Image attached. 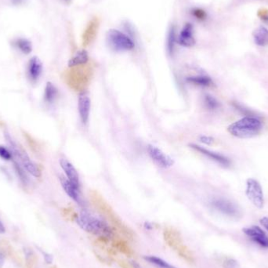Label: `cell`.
<instances>
[{
    "label": "cell",
    "instance_id": "1",
    "mask_svg": "<svg viewBox=\"0 0 268 268\" xmlns=\"http://www.w3.org/2000/svg\"><path fill=\"white\" fill-rule=\"evenodd\" d=\"M76 221L84 231L106 242H109L118 235L106 221L96 218L87 212H83L76 216Z\"/></svg>",
    "mask_w": 268,
    "mask_h": 268
},
{
    "label": "cell",
    "instance_id": "6",
    "mask_svg": "<svg viewBox=\"0 0 268 268\" xmlns=\"http://www.w3.org/2000/svg\"><path fill=\"white\" fill-rule=\"evenodd\" d=\"M92 74V68L89 64L73 67L69 77L71 87L84 92V89L89 84Z\"/></svg>",
    "mask_w": 268,
    "mask_h": 268
},
{
    "label": "cell",
    "instance_id": "22",
    "mask_svg": "<svg viewBox=\"0 0 268 268\" xmlns=\"http://www.w3.org/2000/svg\"><path fill=\"white\" fill-rule=\"evenodd\" d=\"M186 81L193 85L204 87H211L213 84V80L206 76H190L186 79Z\"/></svg>",
    "mask_w": 268,
    "mask_h": 268
},
{
    "label": "cell",
    "instance_id": "26",
    "mask_svg": "<svg viewBox=\"0 0 268 268\" xmlns=\"http://www.w3.org/2000/svg\"><path fill=\"white\" fill-rule=\"evenodd\" d=\"M176 43V30L174 25L170 26L167 36V50L169 54H172L174 52V46Z\"/></svg>",
    "mask_w": 268,
    "mask_h": 268
},
{
    "label": "cell",
    "instance_id": "35",
    "mask_svg": "<svg viewBox=\"0 0 268 268\" xmlns=\"http://www.w3.org/2000/svg\"><path fill=\"white\" fill-rule=\"evenodd\" d=\"M118 262L121 268H134L125 261H118Z\"/></svg>",
    "mask_w": 268,
    "mask_h": 268
},
{
    "label": "cell",
    "instance_id": "8",
    "mask_svg": "<svg viewBox=\"0 0 268 268\" xmlns=\"http://www.w3.org/2000/svg\"><path fill=\"white\" fill-rule=\"evenodd\" d=\"M246 196L252 203L258 209H262L265 205V195L261 183L254 178H250L246 181Z\"/></svg>",
    "mask_w": 268,
    "mask_h": 268
},
{
    "label": "cell",
    "instance_id": "23",
    "mask_svg": "<svg viewBox=\"0 0 268 268\" xmlns=\"http://www.w3.org/2000/svg\"><path fill=\"white\" fill-rule=\"evenodd\" d=\"M58 96V90L57 87L50 82L46 84L44 91V100L49 104H51L55 101Z\"/></svg>",
    "mask_w": 268,
    "mask_h": 268
},
{
    "label": "cell",
    "instance_id": "20",
    "mask_svg": "<svg viewBox=\"0 0 268 268\" xmlns=\"http://www.w3.org/2000/svg\"><path fill=\"white\" fill-rule=\"evenodd\" d=\"M254 39L256 44L260 46H266L268 45V29L265 27L261 26L254 31Z\"/></svg>",
    "mask_w": 268,
    "mask_h": 268
},
{
    "label": "cell",
    "instance_id": "19",
    "mask_svg": "<svg viewBox=\"0 0 268 268\" xmlns=\"http://www.w3.org/2000/svg\"><path fill=\"white\" fill-rule=\"evenodd\" d=\"M179 44L185 47H191L195 44V39L193 32V26L190 24H186L179 35Z\"/></svg>",
    "mask_w": 268,
    "mask_h": 268
},
{
    "label": "cell",
    "instance_id": "14",
    "mask_svg": "<svg viewBox=\"0 0 268 268\" xmlns=\"http://www.w3.org/2000/svg\"><path fill=\"white\" fill-rule=\"evenodd\" d=\"M126 240L127 239H125L124 237L117 235L112 240L110 241L109 245L115 252H119L126 257H132L134 255V253Z\"/></svg>",
    "mask_w": 268,
    "mask_h": 268
},
{
    "label": "cell",
    "instance_id": "38",
    "mask_svg": "<svg viewBox=\"0 0 268 268\" xmlns=\"http://www.w3.org/2000/svg\"><path fill=\"white\" fill-rule=\"evenodd\" d=\"M6 231V228L4 227L3 224H2V221L0 220V234H4Z\"/></svg>",
    "mask_w": 268,
    "mask_h": 268
},
{
    "label": "cell",
    "instance_id": "4",
    "mask_svg": "<svg viewBox=\"0 0 268 268\" xmlns=\"http://www.w3.org/2000/svg\"><path fill=\"white\" fill-rule=\"evenodd\" d=\"M163 239L167 246L174 250L181 259L188 264L194 262L192 252L185 245L179 231L174 228H166L163 231Z\"/></svg>",
    "mask_w": 268,
    "mask_h": 268
},
{
    "label": "cell",
    "instance_id": "2",
    "mask_svg": "<svg viewBox=\"0 0 268 268\" xmlns=\"http://www.w3.org/2000/svg\"><path fill=\"white\" fill-rule=\"evenodd\" d=\"M93 202L100 214L104 216L107 222L109 223L111 228L115 230L118 235L124 237L127 240L132 241L134 239L135 234L133 233V231L126 224L122 222V220L117 216L116 213L104 200L95 196L93 198Z\"/></svg>",
    "mask_w": 268,
    "mask_h": 268
},
{
    "label": "cell",
    "instance_id": "18",
    "mask_svg": "<svg viewBox=\"0 0 268 268\" xmlns=\"http://www.w3.org/2000/svg\"><path fill=\"white\" fill-rule=\"evenodd\" d=\"M43 73V64L37 57L31 58L28 62V74L31 81L35 83Z\"/></svg>",
    "mask_w": 268,
    "mask_h": 268
},
{
    "label": "cell",
    "instance_id": "34",
    "mask_svg": "<svg viewBox=\"0 0 268 268\" xmlns=\"http://www.w3.org/2000/svg\"><path fill=\"white\" fill-rule=\"evenodd\" d=\"M261 225L268 231V216H265L260 220Z\"/></svg>",
    "mask_w": 268,
    "mask_h": 268
},
{
    "label": "cell",
    "instance_id": "39",
    "mask_svg": "<svg viewBox=\"0 0 268 268\" xmlns=\"http://www.w3.org/2000/svg\"><path fill=\"white\" fill-rule=\"evenodd\" d=\"M24 0H12V2H13V4H16V5H19V4L24 2Z\"/></svg>",
    "mask_w": 268,
    "mask_h": 268
},
{
    "label": "cell",
    "instance_id": "17",
    "mask_svg": "<svg viewBox=\"0 0 268 268\" xmlns=\"http://www.w3.org/2000/svg\"><path fill=\"white\" fill-rule=\"evenodd\" d=\"M60 182H61V186L63 187L66 194L74 200L76 203L82 205L83 204V200H82L81 194H80V188L75 186L73 183H71L69 179L64 177H60Z\"/></svg>",
    "mask_w": 268,
    "mask_h": 268
},
{
    "label": "cell",
    "instance_id": "32",
    "mask_svg": "<svg viewBox=\"0 0 268 268\" xmlns=\"http://www.w3.org/2000/svg\"><path fill=\"white\" fill-rule=\"evenodd\" d=\"M199 140L203 144H207V145H211L214 142V138L212 137H209V136H201L199 137Z\"/></svg>",
    "mask_w": 268,
    "mask_h": 268
},
{
    "label": "cell",
    "instance_id": "15",
    "mask_svg": "<svg viewBox=\"0 0 268 268\" xmlns=\"http://www.w3.org/2000/svg\"><path fill=\"white\" fill-rule=\"evenodd\" d=\"M79 113L83 124H87L89 121V111H90V99L87 92H82L79 96Z\"/></svg>",
    "mask_w": 268,
    "mask_h": 268
},
{
    "label": "cell",
    "instance_id": "3",
    "mask_svg": "<svg viewBox=\"0 0 268 268\" xmlns=\"http://www.w3.org/2000/svg\"><path fill=\"white\" fill-rule=\"evenodd\" d=\"M263 130V123L257 117L247 116L241 118L228 128L231 135L238 138H252L259 135Z\"/></svg>",
    "mask_w": 268,
    "mask_h": 268
},
{
    "label": "cell",
    "instance_id": "24",
    "mask_svg": "<svg viewBox=\"0 0 268 268\" xmlns=\"http://www.w3.org/2000/svg\"><path fill=\"white\" fill-rule=\"evenodd\" d=\"M15 45L19 49L20 52H22L24 54H29L32 51V43L27 39L20 38L17 39L15 42Z\"/></svg>",
    "mask_w": 268,
    "mask_h": 268
},
{
    "label": "cell",
    "instance_id": "12",
    "mask_svg": "<svg viewBox=\"0 0 268 268\" xmlns=\"http://www.w3.org/2000/svg\"><path fill=\"white\" fill-rule=\"evenodd\" d=\"M99 27H100L99 17H92L87 24L82 36V42L84 46H89L94 41L96 35L98 33Z\"/></svg>",
    "mask_w": 268,
    "mask_h": 268
},
{
    "label": "cell",
    "instance_id": "7",
    "mask_svg": "<svg viewBox=\"0 0 268 268\" xmlns=\"http://www.w3.org/2000/svg\"><path fill=\"white\" fill-rule=\"evenodd\" d=\"M107 43L116 51H128L135 47L134 42L127 35L116 29H111L107 33Z\"/></svg>",
    "mask_w": 268,
    "mask_h": 268
},
{
    "label": "cell",
    "instance_id": "33",
    "mask_svg": "<svg viewBox=\"0 0 268 268\" xmlns=\"http://www.w3.org/2000/svg\"><path fill=\"white\" fill-rule=\"evenodd\" d=\"M24 255L26 257V261L28 264L32 262V257H33V253L32 250H28V249H25L24 250Z\"/></svg>",
    "mask_w": 268,
    "mask_h": 268
},
{
    "label": "cell",
    "instance_id": "25",
    "mask_svg": "<svg viewBox=\"0 0 268 268\" xmlns=\"http://www.w3.org/2000/svg\"><path fill=\"white\" fill-rule=\"evenodd\" d=\"M13 163L15 172L17 174V177H18L20 181L22 182L24 184L28 185L30 180L28 175H27V173L28 172H25L26 170H24L17 161H15L14 159H13Z\"/></svg>",
    "mask_w": 268,
    "mask_h": 268
},
{
    "label": "cell",
    "instance_id": "30",
    "mask_svg": "<svg viewBox=\"0 0 268 268\" xmlns=\"http://www.w3.org/2000/svg\"><path fill=\"white\" fill-rule=\"evenodd\" d=\"M223 267L224 268H240V265L236 260L228 258L223 263Z\"/></svg>",
    "mask_w": 268,
    "mask_h": 268
},
{
    "label": "cell",
    "instance_id": "29",
    "mask_svg": "<svg viewBox=\"0 0 268 268\" xmlns=\"http://www.w3.org/2000/svg\"><path fill=\"white\" fill-rule=\"evenodd\" d=\"M0 158L3 159V160H11L13 159V156H12L11 152L9 149L6 148V147L0 145Z\"/></svg>",
    "mask_w": 268,
    "mask_h": 268
},
{
    "label": "cell",
    "instance_id": "37",
    "mask_svg": "<svg viewBox=\"0 0 268 268\" xmlns=\"http://www.w3.org/2000/svg\"><path fill=\"white\" fill-rule=\"evenodd\" d=\"M4 263H5V256L2 254V251H0V268L3 267Z\"/></svg>",
    "mask_w": 268,
    "mask_h": 268
},
{
    "label": "cell",
    "instance_id": "31",
    "mask_svg": "<svg viewBox=\"0 0 268 268\" xmlns=\"http://www.w3.org/2000/svg\"><path fill=\"white\" fill-rule=\"evenodd\" d=\"M193 15L198 20H205L206 18V13L202 9H194L192 11Z\"/></svg>",
    "mask_w": 268,
    "mask_h": 268
},
{
    "label": "cell",
    "instance_id": "36",
    "mask_svg": "<svg viewBox=\"0 0 268 268\" xmlns=\"http://www.w3.org/2000/svg\"><path fill=\"white\" fill-rule=\"evenodd\" d=\"M43 253V256H44L45 261L47 264H51L53 261L52 256L50 255V254H46L45 252L41 251Z\"/></svg>",
    "mask_w": 268,
    "mask_h": 268
},
{
    "label": "cell",
    "instance_id": "13",
    "mask_svg": "<svg viewBox=\"0 0 268 268\" xmlns=\"http://www.w3.org/2000/svg\"><path fill=\"white\" fill-rule=\"evenodd\" d=\"M189 146L192 148V149H194V150L197 151V152H200V153L202 154L204 156L209 158L211 160H213V161L221 165L222 167H229L231 166V161H230L229 159L225 157V156L220 155V154L205 149V148H202V147L198 146L197 144H191Z\"/></svg>",
    "mask_w": 268,
    "mask_h": 268
},
{
    "label": "cell",
    "instance_id": "21",
    "mask_svg": "<svg viewBox=\"0 0 268 268\" xmlns=\"http://www.w3.org/2000/svg\"><path fill=\"white\" fill-rule=\"evenodd\" d=\"M89 61V55L86 50H80L76 53L69 61V68L86 65Z\"/></svg>",
    "mask_w": 268,
    "mask_h": 268
},
{
    "label": "cell",
    "instance_id": "11",
    "mask_svg": "<svg viewBox=\"0 0 268 268\" xmlns=\"http://www.w3.org/2000/svg\"><path fill=\"white\" fill-rule=\"evenodd\" d=\"M245 235L250 237L253 242L259 245L263 248L268 249V237L265 231L258 226H251L249 228H243Z\"/></svg>",
    "mask_w": 268,
    "mask_h": 268
},
{
    "label": "cell",
    "instance_id": "28",
    "mask_svg": "<svg viewBox=\"0 0 268 268\" xmlns=\"http://www.w3.org/2000/svg\"><path fill=\"white\" fill-rule=\"evenodd\" d=\"M205 107L209 110H216L220 107V103L215 97L211 95H205L204 97Z\"/></svg>",
    "mask_w": 268,
    "mask_h": 268
},
{
    "label": "cell",
    "instance_id": "10",
    "mask_svg": "<svg viewBox=\"0 0 268 268\" xmlns=\"http://www.w3.org/2000/svg\"><path fill=\"white\" fill-rule=\"evenodd\" d=\"M148 152L151 159L157 165L158 167L167 169L174 166V161L172 158L167 156V154H165L157 147L148 145Z\"/></svg>",
    "mask_w": 268,
    "mask_h": 268
},
{
    "label": "cell",
    "instance_id": "27",
    "mask_svg": "<svg viewBox=\"0 0 268 268\" xmlns=\"http://www.w3.org/2000/svg\"><path fill=\"white\" fill-rule=\"evenodd\" d=\"M144 259L148 261V262H150L152 265H155L157 267H159V268H175L174 267H173L172 265H170V264H168L167 261H163L161 258L155 257V256H147V257H144Z\"/></svg>",
    "mask_w": 268,
    "mask_h": 268
},
{
    "label": "cell",
    "instance_id": "16",
    "mask_svg": "<svg viewBox=\"0 0 268 268\" xmlns=\"http://www.w3.org/2000/svg\"><path fill=\"white\" fill-rule=\"evenodd\" d=\"M60 165L66 175L67 179H69V181L73 183L75 186L80 188V176L74 166L65 159H61Z\"/></svg>",
    "mask_w": 268,
    "mask_h": 268
},
{
    "label": "cell",
    "instance_id": "9",
    "mask_svg": "<svg viewBox=\"0 0 268 268\" xmlns=\"http://www.w3.org/2000/svg\"><path fill=\"white\" fill-rule=\"evenodd\" d=\"M211 205L216 211L231 218H239L242 216L239 206L226 198H216L212 201Z\"/></svg>",
    "mask_w": 268,
    "mask_h": 268
},
{
    "label": "cell",
    "instance_id": "5",
    "mask_svg": "<svg viewBox=\"0 0 268 268\" xmlns=\"http://www.w3.org/2000/svg\"><path fill=\"white\" fill-rule=\"evenodd\" d=\"M5 138L7 141L9 146V150L11 152L13 159L17 161L19 164L26 170V172L31 174L32 176L38 178L41 177V170L36 163L32 161L28 154L20 147L19 144L15 142L11 136L7 132L5 133Z\"/></svg>",
    "mask_w": 268,
    "mask_h": 268
}]
</instances>
